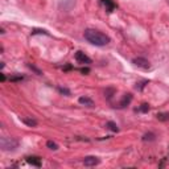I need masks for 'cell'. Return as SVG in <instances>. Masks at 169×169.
<instances>
[{
	"mask_svg": "<svg viewBox=\"0 0 169 169\" xmlns=\"http://www.w3.org/2000/svg\"><path fill=\"white\" fill-rule=\"evenodd\" d=\"M23 123H25L28 127H36L37 126V120L33 118H23Z\"/></svg>",
	"mask_w": 169,
	"mask_h": 169,
	"instance_id": "ba28073f",
	"label": "cell"
},
{
	"mask_svg": "<svg viewBox=\"0 0 169 169\" xmlns=\"http://www.w3.org/2000/svg\"><path fill=\"white\" fill-rule=\"evenodd\" d=\"M132 64L135 65V66L140 67V69H144V70H147V69H149V67H151L149 61H147V60H145V58H143V57L133 58V60H132Z\"/></svg>",
	"mask_w": 169,
	"mask_h": 169,
	"instance_id": "3957f363",
	"label": "cell"
},
{
	"mask_svg": "<svg viewBox=\"0 0 169 169\" xmlns=\"http://www.w3.org/2000/svg\"><path fill=\"white\" fill-rule=\"evenodd\" d=\"M157 119H159L160 121L169 120V112H160V114H157Z\"/></svg>",
	"mask_w": 169,
	"mask_h": 169,
	"instance_id": "30bf717a",
	"label": "cell"
},
{
	"mask_svg": "<svg viewBox=\"0 0 169 169\" xmlns=\"http://www.w3.org/2000/svg\"><path fill=\"white\" fill-rule=\"evenodd\" d=\"M148 110H149V106H148V105H141V107L139 108V111H141V112H147Z\"/></svg>",
	"mask_w": 169,
	"mask_h": 169,
	"instance_id": "2e32d148",
	"label": "cell"
},
{
	"mask_svg": "<svg viewBox=\"0 0 169 169\" xmlns=\"http://www.w3.org/2000/svg\"><path fill=\"white\" fill-rule=\"evenodd\" d=\"M83 37L86 41H89L90 44H93L95 46H106L111 41V38L107 34L97 31V29H86L83 32Z\"/></svg>",
	"mask_w": 169,
	"mask_h": 169,
	"instance_id": "6da1fadb",
	"label": "cell"
},
{
	"mask_svg": "<svg viewBox=\"0 0 169 169\" xmlns=\"http://www.w3.org/2000/svg\"><path fill=\"white\" fill-rule=\"evenodd\" d=\"M81 72H82V73H89V72H90V70H89L87 67H86V69L83 67V69H81Z\"/></svg>",
	"mask_w": 169,
	"mask_h": 169,
	"instance_id": "e0dca14e",
	"label": "cell"
},
{
	"mask_svg": "<svg viewBox=\"0 0 169 169\" xmlns=\"http://www.w3.org/2000/svg\"><path fill=\"white\" fill-rule=\"evenodd\" d=\"M131 100H132V95H131V94H124L123 98H121V100H120V103H119V107L120 108H124L126 106H128L129 103H131Z\"/></svg>",
	"mask_w": 169,
	"mask_h": 169,
	"instance_id": "52a82bcc",
	"label": "cell"
},
{
	"mask_svg": "<svg viewBox=\"0 0 169 169\" xmlns=\"http://www.w3.org/2000/svg\"><path fill=\"white\" fill-rule=\"evenodd\" d=\"M155 138H156L155 133L148 132V133H145V135L143 136V140L144 141H153V140H155Z\"/></svg>",
	"mask_w": 169,
	"mask_h": 169,
	"instance_id": "8fae6325",
	"label": "cell"
},
{
	"mask_svg": "<svg viewBox=\"0 0 169 169\" xmlns=\"http://www.w3.org/2000/svg\"><path fill=\"white\" fill-rule=\"evenodd\" d=\"M74 57H75V61L79 62V64H91V60L87 57V56L83 52H81V50H78V52H75V54H74Z\"/></svg>",
	"mask_w": 169,
	"mask_h": 169,
	"instance_id": "277c9868",
	"label": "cell"
},
{
	"mask_svg": "<svg viewBox=\"0 0 169 169\" xmlns=\"http://www.w3.org/2000/svg\"><path fill=\"white\" fill-rule=\"evenodd\" d=\"M103 3H105V5L107 7V11H108V12H111V11L114 10V3H112L111 0H103Z\"/></svg>",
	"mask_w": 169,
	"mask_h": 169,
	"instance_id": "4fadbf2b",
	"label": "cell"
},
{
	"mask_svg": "<svg viewBox=\"0 0 169 169\" xmlns=\"http://www.w3.org/2000/svg\"><path fill=\"white\" fill-rule=\"evenodd\" d=\"M106 127L112 132H119V127H118V124L114 123V121H107V123H106Z\"/></svg>",
	"mask_w": 169,
	"mask_h": 169,
	"instance_id": "9c48e42d",
	"label": "cell"
},
{
	"mask_svg": "<svg viewBox=\"0 0 169 169\" xmlns=\"http://www.w3.org/2000/svg\"><path fill=\"white\" fill-rule=\"evenodd\" d=\"M58 90H60V93L65 94V95H67V97L70 95V90H67L66 87H58Z\"/></svg>",
	"mask_w": 169,
	"mask_h": 169,
	"instance_id": "9a60e30c",
	"label": "cell"
},
{
	"mask_svg": "<svg viewBox=\"0 0 169 169\" xmlns=\"http://www.w3.org/2000/svg\"><path fill=\"white\" fill-rule=\"evenodd\" d=\"M78 102L81 103L82 106H86V107H94V100L89 97H81L78 99Z\"/></svg>",
	"mask_w": 169,
	"mask_h": 169,
	"instance_id": "8992f818",
	"label": "cell"
},
{
	"mask_svg": "<svg viewBox=\"0 0 169 169\" xmlns=\"http://www.w3.org/2000/svg\"><path fill=\"white\" fill-rule=\"evenodd\" d=\"M82 162H83L86 167H95V165H98L100 162V160L97 156H86L82 160Z\"/></svg>",
	"mask_w": 169,
	"mask_h": 169,
	"instance_id": "5b68a950",
	"label": "cell"
},
{
	"mask_svg": "<svg viewBox=\"0 0 169 169\" xmlns=\"http://www.w3.org/2000/svg\"><path fill=\"white\" fill-rule=\"evenodd\" d=\"M19 147V141L15 138H7V136H3L0 139V148L4 152H10V151H15Z\"/></svg>",
	"mask_w": 169,
	"mask_h": 169,
	"instance_id": "7a4b0ae2",
	"label": "cell"
},
{
	"mask_svg": "<svg viewBox=\"0 0 169 169\" xmlns=\"http://www.w3.org/2000/svg\"><path fill=\"white\" fill-rule=\"evenodd\" d=\"M34 159H36V157H29V159H28V162H31V164L32 165H36V167H40V161H37V160H34Z\"/></svg>",
	"mask_w": 169,
	"mask_h": 169,
	"instance_id": "5bb4252c",
	"label": "cell"
},
{
	"mask_svg": "<svg viewBox=\"0 0 169 169\" xmlns=\"http://www.w3.org/2000/svg\"><path fill=\"white\" fill-rule=\"evenodd\" d=\"M46 147H48L49 149H52V151H57V149H58L57 143H54V141H52V140H48V141H46Z\"/></svg>",
	"mask_w": 169,
	"mask_h": 169,
	"instance_id": "7c38bea8",
	"label": "cell"
}]
</instances>
